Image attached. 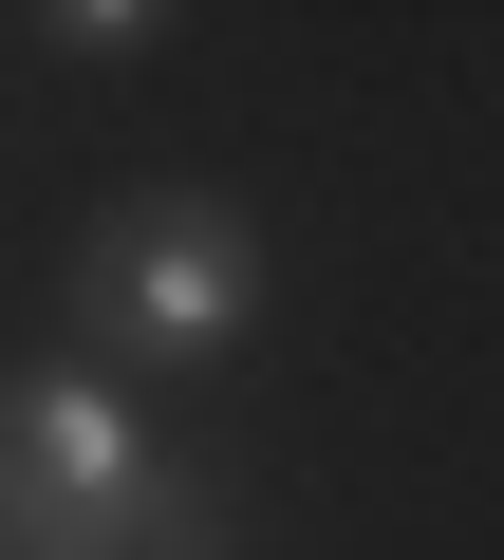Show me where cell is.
<instances>
[{
  "label": "cell",
  "instance_id": "2",
  "mask_svg": "<svg viewBox=\"0 0 504 560\" xmlns=\"http://www.w3.org/2000/svg\"><path fill=\"white\" fill-rule=\"evenodd\" d=\"M150 467H168V448L131 430V393H113L94 355H75V374H20V393H0V560H38V541L113 523Z\"/></svg>",
  "mask_w": 504,
  "mask_h": 560
},
{
  "label": "cell",
  "instance_id": "1",
  "mask_svg": "<svg viewBox=\"0 0 504 560\" xmlns=\"http://www.w3.org/2000/svg\"><path fill=\"white\" fill-rule=\"evenodd\" d=\"M243 318H262V224L224 187H150L75 243V337H113V355H224Z\"/></svg>",
  "mask_w": 504,
  "mask_h": 560
},
{
  "label": "cell",
  "instance_id": "3",
  "mask_svg": "<svg viewBox=\"0 0 504 560\" xmlns=\"http://www.w3.org/2000/svg\"><path fill=\"white\" fill-rule=\"evenodd\" d=\"M38 560H224V504H206L187 467H150L113 523H75V541H38Z\"/></svg>",
  "mask_w": 504,
  "mask_h": 560
},
{
  "label": "cell",
  "instance_id": "4",
  "mask_svg": "<svg viewBox=\"0 0 504 560\" xmlns=\"http://www.w3.org/2000/svg\"><path fill=\"white\" fill-rule=\"evenodd\" d=\"M57 38H75V57H150L168 20H150V0H57Z\"/></svg>",
  "mask_w": 504,
  "mask_h": 560
}]
</instances>
